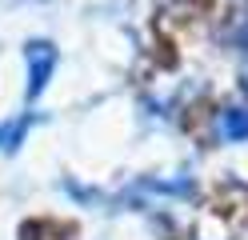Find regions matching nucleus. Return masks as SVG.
<instances>
[{
	"instance_id": "obj_1",
	"label": "nucleus",
	"mask_w": 248,
	"mask_h": 240,
	"mask_svg": "<svg viewBox=\"0 0 248 240\" xmlns=\"http://www.w3.org/2000/svg\"><path fill=\"white\" fill-rule=\"evenodd\" d=\"M52 68H56V48L48 40H32L28 44V96H32V100L44 92Z\"/></svg>"
},
{
	"instance_id": "obj_2",
	"label": "nucleus",
	"mask_w": 248,
	"mask_h": 240,
	"mask_svg": "<svg viewBox=\"0 0 248 240\" xmlns=\"http://www.w3.org/2000/svg\"><path fill=\"white\" fill-rule=\"evenodd\" d=\"M224 140H248V108H228L220 116Z\"/></svg>"
},
{
	"instance_id": "obj_3",
	"label": "nucleus",
	"mask_w": 248,
	"mask_h": 240,
	"mask_svg": "<svg viewBox=\"0 0 248 240\" xmlns=\"http://www.w3.org/2000/svg\"><path fill=\"white\" fill-rule=\"evenodd\" d=\"M24 132H28V120L12 124V128H0V144H4V148H16V144L24 140Z\"/></svg>"
}]
</instances>
